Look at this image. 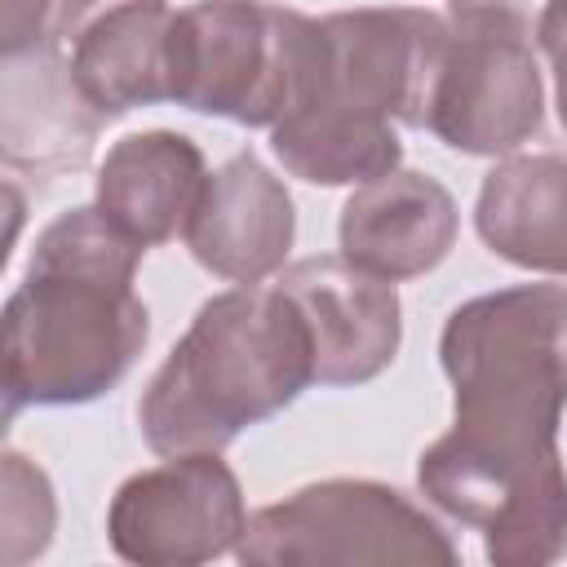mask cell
<instances>
[{"mask_svg": "<svg viewBox=\"0 0 567 567\" xmlns=\"http://www.w3.org/2000/svg\"><path fill=\"white\" fill-rule=\"evenodd\" d=\"M452 430L416 461V487L478 527L496 567L567 554V284H514L461 301L439 337Z\"/></svg>", "mask_w": 567, "mask_h": 567, "instance_id": "cell-1", "label": "cell"}, {"mask_svg": "<svg viewBox=\"0 0 567 567\" xmlns=\"http://www.w3.org/2000/svg\"><path fill=\"white\" fill-rule=\"evenodd\" d=\"M142 244L97 204L53 217L4 301V421L93 403L137 363L151 315L133 288Z\"/></svg>", "mask_w": 567, "mask_h": 567, "instance_id": "cell-2", "label": "cell"}, {"mask_svg": "<svg viewBox=\"0 0 567 567\" xmlns=\"http://www.w3.org/2000/svg\"><path fill=\"white\" fill-rule=\"evenodd\" d=\"M447 44L434 9H341L319 18L310 75L270 128L279 164L315 186H363L394 173L403 142L394 124L425 128Z\"/></svg>", "mask_w": 567, "mask_h": 567, "instance_id": "cell-3", "label": "cell"}, {"mask_svg": "<svg viewBox=\"0 0 567 567\" xmlns=\"http://www.w3.org/2000/svg\"><path fill=\"white\" fill-rule=\"evenodd\" d=\"M315 381L301 310L279 284H239L199 306L186 337L151 372L137 425L151 452H226L248 425L284 412Z\"/></svg>", "mask_w": 567, "mask_h": 567, "instance_id": "cell-4", "label": "cell"}, {"mask_svg": "<svg viewBox=\"0 0 567 567\" xmlns=\"http://www.w3.org/2000/svg\"><path fill=\"white\" fill-rule=\"evenodd\" d=\"M319 18L275 0H195L173 13L168 102L248 128H275L297 102Z\"/></svg>", "mask_w": 567, "mask_h": 567, "instance_id": "cell-5", "label": "cell"}, {"mask_svg": "<svg viewBox=\"0 0 567 567\" xmlns=\"http://www.w3.org/2000/svg\"><path fill=\"white\" fill-rule=\"evenodd\" d=\"M248 567H354L456 563L452 536L399 487L377 478H323L248 514L235 545Z\"/></svg>", "mask_w": 567, "mask_h": 567, "instance_id": "cell-6", "label": "cell"}, {"mask_svg": "<svg viewBox=\"0 0 567 567\" xmlns=\"http://www.w3.org/2000/svg\"><path fill=\"white\" fill-rule=\"evenodd\" d=\"M545 115L532 22L518 0H447V44L425 128L461 155H509Z\"/></svg>", "mask_w": 567, "mask_h": 567, "instance_id": "cell-7", "label": "cell"}, {"mask_svg": "<svg viewBox=\"0 0 567 567\" xmlns=\"http://www.w3.org/2000/svg\"><path fill=\"white\" fill-rule=\"evenodd\" d=\"M248 527L244 487L221 452L168 456L124 478L106 509L111 549L142 567H195L235 554Z\"/></svg>", "mask_w": 567, "mask_h": 567, "instance_id": "cell-8", "label": "cell"}, {"mask_svg": "<svg viewBox=\"0 0 567 567\" xmlns=\"http://www.w3.org/2000/svg\"><path fill=\"white\" fill-rule=\"evenodd\" d=\"M168 0H53L49 58L93 120L168 102Z\"/></svg>", "mask_w": 567, "mask_h": 567, "instance_id": "cell-9", "label": "cell"}, {"mask_svg": "<svg viewBox=\"0 0 567 567\" xmlns=\"http://www.w3.org/2000/svg\"><path fill=\"white\" fill-rule=\"evenodd\" d=\"M279 288L306 319L319 385H363L381 377L403 341L399 292L350 257H306L279 270Z\"/></svg>", "mask_w": 567, "mask_h": 567, "instance_id": "cell-10", "label": "cell"}, {"mask_svg": "<svg viewBox=\"0 0 567 567\" xmlns=\"http://www.w3.org/2000/svg\"><path fill=\"white\" fill-rule=\"evenodd\" d=\"M297 235L288 186L252 155H230L208 173L204 195L182 230L190 257L235 284H261L284 270Z\"/></svg>", "mask_w": 567, "mask_h": 567, "instance_id": "cell-11", "label": "cell"}, {"mask_svg": "<svg viewBox=\"0 0 567 567\" xmlns=\"http://www.w3.org/2000/svg\"><path fill=\"white\" fill-rule=\"evenodd\" d=\"M456 226L461 213L443 182L412 168H394L354 186L341 208L337 235L341 257H350L368 275L399 284L434 270L452 252Z\"/></svg>", "mask_w": 567, "mask_h": 567, "instance_id": "cell-12", "label": "cell"}, {"mask_svg": "<svg viewBox=\"0 0 567 567\" xmlns=\"http://www.w3.org/2000/svg\"><path fill=\"white\" fill-rule=\"evenodd\" d=\"M208 168L204 151L173 128L120 137L97 168V208L142 248L186 230Z\"/></svg>", "mask_w": 567, "mask_h": 567, "instance_id": "cell-13", "label": "cell"}, {"mask_svg": "<svg viewBox=\"0 0 567 567\" xmlns=\"http://www.w3.org/2000/svg\"><path fill=\"white\" fill-rule=\"evenodd\" d=\"M474 226L509 266L567 275V155L501 159L478 186Z\"/></svg>", "mask_w": 567, "mask_h": 567, "instance_id": "cell-14", "label": "cell"}, {"mask_svg": "<svg viewBox=\"0 0 567 567\" xmlns=\"http://www.w3.org/2000/svg\"><path fill=\"white\" fill-rule=\"evenodd\" d=\"M53 518L58 509H53V487L44 470L31 465L22 452H4V505H0L4 563H27L44 554L53 536Z\"/></svg>", "mask_w": 567, "mask_h": 567, "instance_id": "cell-15", "label": "cell"}, {"mask_svg": "<svg viewBox=\"0 0 567 567\" xmlns=\"http://www.w3.org/2000/svg\"><path fill=\"white\" fill-rule=\"evenodd\" d=\"M536 40L554 66V102H558V120L567 133V0H545L540 22H536Z\"/></svg>", "mask_w": 567, "mask_h": 567, "instance_id": "cell-16", "label": "cell"}]
</instances>
